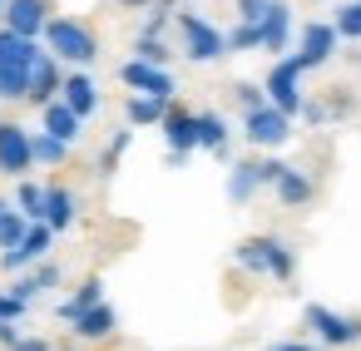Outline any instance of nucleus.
Instances as JSON below:
<instances>
[{
  "label": "nucleus",
  "instance_id": "f257e3e1",
  "mask_svg": "<svg viewBox=\"0 0 361 351\" xmlns=\"http://www.w3.org/2000/svg\"><path fill=\"white\" fill-rule=\"evenodd\" d=\"M45 55L60 60V65H75V70H90L99 60V35L85 25V20H70V16H50L45 25Z\"/></svg>",
  "mask_w": 361,
  "mask_h": 351
},
{
  "label": "nucleus",
  "instance_id": "f03ea898",
  "mask_svg": "<svg viewBox=\"0 0 361 351\" xmlns=\"http://www.w3.org/2000/svg\"><path fill=\"white\" fill-rule=\"evenodd\" d=\"M40 60V45L35 40H20V35H11V30H0V99L6 104H16V99H25V90H30V65Z\"/></svg>",
  "mask_w": 361,
  "mask_h": 351
},
{
  "label": "nucleus",
  "instance_id": "7ed1b4c3",
  "mask_svg": "<svg viewBox=\"0 0 361 351\" xmlns=\"http://www.w3.org/2000/svg\"><path fill=\"white\" fill-rule=\"evenodd\" d=\"M262 94H267V104L272 109H282L287 119H297L302 114V70H297V60L292 55H282L272 70H267V80H262Z\"/></svg>",
  "mask_w": 361,
  "mask_h": 351
},
{
  "label": "nucleus",
  "instance_id": "20e7f679",
  "mask_svg": "<svg viewBox=\"0 0 361 351\" xmlns=\"http://www.w3.org/2000/svg\"><path fill=\"white\" fill-rule=\"evenodd\" d=\"M178 30H183V55H188L193 65H213V60H223V55H228L223 30H218V25H208L203 16L183 11V16H178Z\"/></svg>",
  "mask_w": 361,
  "mask_h": 351
},
{
  "label": "nucleus",
  "instance_id": "39448f33",
  "mask_svg": "<svg viewBox=\"0 0 361 351\" xmlns=\"http://www.w3.org/2000/svg\"><path fill=\"white\" fill-rule=\"evenodd\" d=\"M302 321H307L326 346H356V341H361V316L331 312V307H322V302H312V307L302 312Z\"/></svg>",
  "mask_w": 361,
  "mask_h": 351
},
{
  "label": "nucleus",
  "instance_id": "423d86ee",
  "mask_svg": "<svg viewBox=\"0 0 361 351\" xmlns=\"http://www.w3.org/2000/svg\"><path fill=\"white\" fill-rule=\"evenodd\" d=\"M55 16V0H6V16H0V30H11L20 40H40L45 25Z\"/></svg>",
  "mask_w": 361,
  "mask_h": 351
},
{
  "label": "nucleus",
  "instance_id": "0eeeda50",
  "mask_svg": "<svg viewBox=\"0 0 361 351\" xmlns=\"http://www.w3.org/2000/svg\"><path fill=\"white\" fill-rule=\"evenodd\" d=\"M243 139H247L252 149H282V144L292 139V119H287L282 109L262 104V109L243 114Z\"/></svg>",
  "mask_w": 361,
  "mask_h": 351
},
{
  "label": "nucleus",
  "instance_id": "6e6552de",
  "mask_svg": "<svg viewBox=\"0 0 361 351\" xmlns=\"http://www.w3.org/2000/svg\"><path fill=\"white\" fill-rule=\"evenodd\" d=\"M30 168H35V154H30V129H25V124H16V119H6V124H0V173L20 183Z\"/></svg>",
  "mask_w": 361,
  "mask_h": 351
},
{
  "label": "nucleus",
  "instance_id": "1a4fd4ad",
  "mask_svg": "<svg viewBox=\"0 0 361 351\" xmlns=\"http://www.w3.org/2000/svg\"><path fill=\"white\" fill-rule=\"evenodd\" d=\"M336 55V30H331V20H307L302 25V40H297V70L307 75V70H317V65H326Z\"/></svg>",
  "mask_w": 361,
  "mask_h": 351
},
{
  "label": "nucleus",
  "instance_id": "9d476101",
  "mask_svg": "<svg viewBox=\"0 0 361 351\" xmlns=\"http://www.w3.org/2000/svg\"><path fill=\"white\" fill-rule=\"evenodd\" d=\"M119 80L134 94H149V99H164V104H173V90H178L169 70H154V65H139V60H124L119 65Z\"/></svg>",
  "mask_w": 361,
  "mask_h": 351
},
{
  "label": "nucleus",
  "instance_id": "9b49d317",
  "mask_svg": "<svg viewBox=\"0 0 361 351\" xmlns=\"http://www.w3.org/2000/svg\"><path fill=\"white\" fill-rule=\"evenodd\" d=\"M60 104L85 124L90 114H99V85H94L85 70H75V75H65V80H60Z\"/></svg>",
  "mask_w": 361,
  "mask_h": 351
},
{
  "label": "nucleus",
  "instance_id": "f8f14e48",
  "mask_svg": "<svg viewBox=\"0 0 361 351\" xmlns=\"http://www.w3.org/2000/svg\"><path fill=\"white\" fill-rule=\"evenodd\" d=\"M50 242H55V233H50L45 223H30V228H25V238H20V247L0 252V267H6V272H25L30 262H40V257L50 252Z\"/></svg>",
  "mask_w": 361,
  "mask_h": 351
},
{
  "label": "nucleus",
  "instance_id": "ddd939ff",
  "mask_svg": "<svg viewBox=\"0 0 361 351\" xmlns=\"http://www.w3.org/2000/svg\"><path fill=\"white\" fill-rule=\"evenodd\" d=\"M257 35H262V45H257V50H267V55H277V60H282V50L292 45V6H287V0H272V6H267V16H262Z\"/></svg>",
  "mask_w": 361,
  "mask_h": 351
},
{
  "label": "nucleus",
  "instance_id": "4468645a",
  "mask_svg": "<svg viewBox=\"0 0 361 351\" xmlns=\"http://www.w3.org/2000/svg\"><path fill=\"white\" fill-rule=\"evenodd\" d=\"M75 218H80V198H75V188H65V183H45V213H40V223H45L50 233H65V228H75Z\"/></svg>",
  "mask_w": 361,
  "mask_h": 351
},
{
  "label": "nucleus",
  "instance_id": "2eb2a0df",
  "mask_svg": "<svg viewBox=\"0 0 361 351\" xmlns=\"http://www.w3.org/2000/svg\"><path fill=\"white\" fill-rule=\"evenodd\" d=\"M60 60H50L45 50H40V60L30 65V90H25V104H35V109H45L50 99H60Z\"/></svg>",
  "mask_w": 361,
  "mask_h": 351
},
{
  "label": "nucleus",
  "instance_id": "dca6fc26",
  "mask_svg": "<svg viewBox=\"0 0 361 351\" xmlns=\"http://www.w3.org/2000/svg\"><path fill=\"white\" fill-rule=\"evenodd\" d=\"M164 139H169V154H193V149H198V119H193V109L169 104V114H164Z\"/></svg>",
  "mask_w": 361,
  "mask_h": 351
},
{
  "label": "nucleus",
  "instance_id": "f3484780",
  "mask_svg": "<svg viewBox=\"0 0 361 351\" xmlns=\"http://www.w3.org/2000/svg\"><path fill=\"white\" fill-rule=\"evenodd\" d=\"M277 247H282V238H267V233H262V238H243L233 257H238V267H243V272L272 277V257H277Z\"/></svg>",
  "mask_w": 361,
  "mask_h": 351
},
{
  "label": "nucleus",
  "instance_id": "a211bd4d",
  "mask_svg": "<svg viewBox=\"0 0 361 351\" xmlns=\"http://www.w3.org/2000/svg\"><path fill=\"white\" fill-rule=\"evenodd\" d=\"M114 326H119V312H114L109 302H99V307H90V312H80V316L70 321V331H75L80 341H109Z\"/></svg>",
  "mask_w": 361,
  "mask_h": 351
},
{
  "label": "nucleus",
  "instance_id": "6ab92c4d",
  "mask_svg": "<svg viewBox=\"0 0 361 351\" xmlns=\"http://www.w3.org/2000/svg\"><path fill=\"white\" fill-rule=\"evenodd\" d=\"M272 188H277V203H282V208H307V203H312V193H317V183H312L302 168H292V164L277 173V183H272Z\"/></svg>",
  "mask_w": 361,
  "mask_h": 351
},
{
  "label": "nucleus",
  "instance_id": "aec40b11",
  "mask_svg": "<svg viewBox=\"0 0 361 351\" xmlns=\"http://www.w3.org/2000/svg\"><path fill=\"white\" fill-rule=\"evenodd\" d=\"M40 114H45V129H40V134H50V139H60V144H75V139L85 134V124H80V119H75L60 99H50Z\"/></svg>",
  "mask_w": 361,
  "mask_h": 351
},
{
  "label": "nucleus",
  "instance_id": "412c9836",
  "mask_svg": "<svg viewBox=\"0 0 361 351\" xmlns=\"http://www.w3.org/2000/svg\"><path fill=\"white\" fill-rule=\"evenodd\" d=\"M193 119H198V149H208V154L228 159V124H223V114L203 109V114H193Z\"/></svg>",
  "mask_w": 361,
  "mask_h": 351
},
{
  "label": "nucleus",
  "instance_id": "4be33fe9",
  "mask_svg": "<svg viewBox=\"0 0 361 351\" xmlns=\"http://www.w3.org/2000/svg\"><path fill=\"white\" fill-rule=\"evenodd\" d=\"M99 302H104V282H99V277H85V282H80V292H75L70 302H60V321H75L80 312L99 307Z\"/></svg>",
  "mask_w": 361,
  "mask_h": 351
},
{
  "label": "nucleus",
  "instance_id": "5701e85b",
  "mask_svg": "<svg viewBox=\"0 0 361 351\" xmlns=\"http://www.w3.org/2000/svg\"><path fill=\"white\" fill-rule=\"evenodd\" d=\"M257 188H262V183H257V168H252V159L233 164V173H228V198H233V203H247Z\"/></svg>",
  "mask_w": 361,
  "mask_h": 351
},
{
  "label": "nucleus",
  "instance_id": "b1692460",
  "mask_svg": "<svg viewBox=\"0 0 361 351\" xmlns=\"http://www.w3.org/2000/svg\"><path fill=\"white\" fill-rule=\"evenodd\" d=\"M16 213H20L25 223H40V213H45V188L30 183V178H20V183H16Z\"/></svg>",
  "mask_w": 361,
  "mask_h": 351
},
{
  "label": "nucleus",
  "instance_id": "393cba45",
  "mask_svg": "<svg viewBox=\"0 0 361 351\" xmlns=\"http://www.w3.org/2000/svg\"><path fill=\"white\" fill-rule=\"evenodd\" d=\"M124 114H129V124H164L169 104H164V99H149V94H129Z\"/></svg>",
  "mask_w": 361,
  "mask_h": 351
},
{
  "label": "nucleus",
  "instance_id": "a878e982",
  "mask_svg": "<svg viewBox=\"0 0 361 351\" xmlns=\"http://www.w3.org/2000/svg\"><path fill=\"white\" fill-rule=\"evenodd\" d=\"M30 154H35V164L60 168V164L70 159V144H60V139H50V134H30Z\"/></svg>",
  "mask_w": 361,
  "mask_h": 351
},
{
  "label": "nucleus",
  "instance_id": "bb28decb",
  "mask_svg": "<svg viewBox=\"0 0 361 351\" xmlns=\"http://www.w3.org/2000/svg\"><path fill=\"white\" fill-rule=\"evenodd\" d=\"M169 55H173V50H169L164 40H154V35H139V40H134V60H139V65L169 70Z\"/></svg>",
  "mask_w": 361,
  "mask_h": 351
},
{
  "label": "nucleus",
  "instance_id": "cd10ccee",
  "mask_svg": "<svg viewBox=\"0 0 361 351\" xmlns=\"http://www.w3.org/2000/svg\"><path fill=\"white\" fill-rule=\"evenodd\" d=\"M331 30H336V40H361V0H351V6H336Z\"/></svg>",
  "mask_w": 361,
  "mask_h": 351
},
{
  "label": "nucleus",
  "instance_id": "c85d7f7f",
  "mask_svg": "<svg viewBox=\"0 0 361 351\" xmlns=\"http://www.w3.org/2000/svg\"><path fill=\"white\" fill-rule=\"evenodd\" d=\"M129 144H134V129H119V134L109 139V149H104V159H99V173H114V168H119V159L129 154Z\"/></svg>",
  "mask_w": 361,
  "mask_h": 351
},
{
  "label": "nucleus",
  "instance_id": "c756f323",
  "mask_svg": "<svg viewBox=\"0 0 361 351\" xmlns=\"http://www.w3.org/2000/svg\"><path fill=\"white\" fill-rule=\"evenodd\" d=\"M25 228H30V223H25V218H20L16 208H11L6 218H0V252H11V247H20V238H25Z\"/></svg>",
  "mask_w": 361,
  "mask_h": 351
},
{
  "label": "nucleus",
  "instance_id": "7c9ffc66",
  "mask_svg": "<svg viewBox=\"0 0 361 351\" xmlns=\"http://www.w3.org/2000/svg\"><path fill=\"white\" fill-rule=\"evenodd\" d=\"M228 40V50H257L262 45V35H257V25H238L233 35H223Z\"/></svg>",
  "mask_w": 361,
  "mask_h": 351
},
{
  "label": "nucleus",
  "instance_id": "2f4dec72",
  "mask_svg": "<svg viewBox=\"0 0 361 351\" xmlns=\"http://www.w3.org/2000/svg\"><path fill=\"white\" fill-rule=\"evenodd\" d=\"M272 0H238V25H262Z\"/></svg>",
  "mask_w": 361,
  "mask_h": 351
},
{
  "label": "nucleus",
  "instance_id": "473e14b6",
  "mask_svg": "<svg viewBox=\"0 0 361 351\" xmlns=\"http://www.w3.org/2000/svg\"><path fill=\"white\" fill-rule=\"evenodd\" d=\"M55 282H60V267H55V262H40V267L30 272V287H35V297H40V292H50Z\"/></svg>",
  "mask_w": 361,
  "mask_h": 351
},
{
  "label": "nucleus",
  "instance_id": "72a5a7b5",
  "mask_svg": "<svg viewBox=\"0 0 361 351\" xmlns=\"http://www.w3.org/2000/svg\"><path fill=\"white\" fill-rule=\"evenodd\" d=\"M233 94H238V104H243V114H252V109H262V104H267V94H262L257 85H238Z\"/></svg>",
  "mask_w": 361,
  "mask_h": 351
},
{
  "label": "nucleus",
  "instance_id": "f704fd0d",
  "mask_svg": "<svg viewBox=\"0 0 361 351\" xmlns=\"http://www.w3.org/2000/svg\"><path fill=\"white\" fill-rule=\"evenodd\" d=\"M25 307H30V302L11 297V292H0V321H20V316H25Z\"/></svg>",
  "mask_w": 361,
  "mask_h": 351
},
{
  "label": "nucleus",
  "instance_id": "c9c22d12",
  "mask_svg": "<svg viewBox=\"0 0 361 351\" xmlns=\"http://www.w3.org/2000/svg\"><path fill=\"white\" fill-rule=\"evenodd\" d=\"M252 168H257V183H277V173L287 168L282 159H252Z\"/></svg>",
  "mask_w": 361,
  "mask_h": 351
},
{
  "label": "nucleus",
  "instance_id": "e433bc0d",
  "mask_svg": "<svg viewBox=\"0 0 361 351\" xmlns=\"http://www.w3.org/2000/svg\"><path fill=\"white\" fill-rule=\"evenodd\" d=\"M11 351H50V341H45V336H16Z\"/></svg>",
  "mask_w": 361,
  "mask_h": 351
},
{
  "label": "nucleus",
  "instance_id": "4c0bfd02",
  "mask_svg": "<svg viewBox=\"0 0 361 351\" xmlns=\"http://www.w3.org/2000/svg\"><path fill=\"white\" fill-rule=\"evenodd\" d=\"M302 119L307 124H326V104H302Z\"/></svg>",
  "mask_w": 361,
  "mask_h": 351
},
{
  "label": "nucleus",
  "instance_id": "58836bf2",
  "mask_svg": "<svg viewBox=\"0 0 361 351\" xmlns=\"http://www.w3.org/2000/svg\"><path fill=\"white\" fill-rule=\"evenodd\" d=\"M272 351H312V346H307V341H277Z\"/></svg>",
  "mask_w": 361,
  "mask_h": 351
},
{
  "label": "nucleus",
  "instance_id": "ea45409f",
  "mask_svg": "<svg viewBox=\"0 0 361 351\" xmlns=\"http://www.w3.org/2000/svg\"><path fill=\"white\" fill-rule=\"evenodd\" d=\"M119 6H124V11H149L154 0H119Z\"/></svg>",
  "mask_w": 361,
  "mask_h": 351
},
{
  "label": "nucleus",
  "instance_id": "a19ab883",
  "mask_svg": "<svg viewBox=\"0 0 361 351\" xmlns=\"http://www.w3.org/2000/svg\"><path fill=\"white\" fill-rule=\"evenodd\" d=\"M11 208H16V203H6V198H0V218H6V213H11Z\"/></svg>",
  "mask_w": 361,
  "mask_h": 351
},
{
  "label": "nucleus",
  "instance_id": "79ce46f5",
  "mask_svg": "<svg viewBox=\"0 0 361 351\" xmlns=\"http://www.w3.org/2000/svg\"><path fill=\"white\" fill-rule=\"evenodd\" d=\"M0 16H6V0H0Z\"/></svg>",
  "mask_w": 361,
  "mask_h": 351
},
{
  "label": "nucleus",
  "instance_id": "37998d69",
  "mask_svg": "<svg viewBox=\"0 0 361 351\" xmlns=\"http://www.w3.org/2000/svg\"><path fill=\"white\" fill-rule=\"evenodd\" d=\"M178 6H188V0H178Z\"/></svg>",
  "mask_w": 361,
  "mask_h": 351
}]
</instances>
